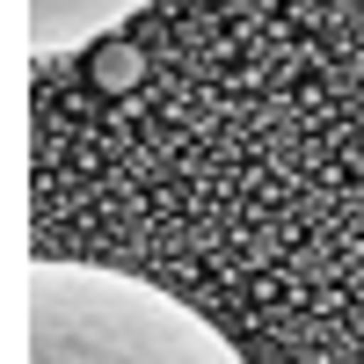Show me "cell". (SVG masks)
<instances>
[{
    "label": "cell",
    "instance_id": "1",
    "mask_svg": "<svg viewBox=\"0 0 364 364\" xmlns=\"http://www.w3.org/2000/svg\"><path fill=\"white\" fill-rule=\"evenodd\" d=\"M22 364H248L219 321L109 262L22 269Z\"/></svg>",
    "mask_w": 364,
    "mask_h": 364
},
{
    "label": "cell",
    "instance_id": "2",
    "mask_svg": "<svg viewBox=\"0 0 364 364\" xmlns=\"http://www.w3.org/2000/svg\"><path fill=\"white\" fill-rule=\"evenodd\" d=\"M15 22H22V44H29V51L58 58V51L87 44L95 29H117V22H132V8H22Z\"/></svg>",
    "mask_w": 364,
    "mask_h": 364
},
{
    "label": "cell",
    "instance_id": "3",
    "mask_svg": "<svg viewBox=\"0 0 364 364\" xmlns=\"http://www.w3.org/2000/svg\"><path fill=\"white\" fill-rule=\"evenodd\" d=\"M139 73H146L139 44H102L95 51V87H139Z\"/></svg>",
    "mask_w": 364,
    "mask_h": 364
}]
</instances>
